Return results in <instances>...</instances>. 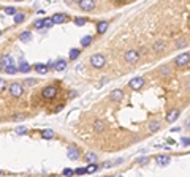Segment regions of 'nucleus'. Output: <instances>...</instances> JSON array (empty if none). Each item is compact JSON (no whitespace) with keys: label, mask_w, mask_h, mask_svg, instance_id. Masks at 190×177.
<instances>
[{"label":"nucleus","mask_w":190,"mask_h":177,"mask_svg":"<svg viewBox=\"0 0 190 177\" xmlns=\"http://www.w3.org/2000/svg\"><path fill=\"white\" fill-rule=\"evenodd\" d=\"M90 63H92V66H95V68H103V66L106 65V59H105L103 54H95V56L90 57Z\"/></svg>","instance_id":"1"},{"label":"nucleus","mask_w":190,"mask_h":177,"mask_svg":"<svg viewBox=\"0 0 190 177\" xmlns=\"http://www.w3.org/2000/svg\"><path fill=\"white\" fill-rule=\"evenodd\" d=\"M174 63H176V66H179V68H182V66H187L190 63V54L189 52H184V54H181V56H177L176 59H174Z\"/></svg>","instance_id":"2"},{"label":"nucleus","mask_w":190,"mask_h":177,"mask_svg":"<svg viewBox=\"0 0 190 177\" xmlns=\"http://www.w3.org/2000/svg\"><path fill=\"white\" fill-rule=\"evenodd\" d=\"M10 92L11 95H13L14 98H19L24 93V89H22V84H19V82H14V84L10 85Z\"/></svg>","instance_id":"3"},{"label":"nucleus","mask_w":190,"mask_h":177,"mask_svg":"<svg viewBox=\"0 0 190 177\" xmlns=\"http://www.w3.org/2000/svg\"><path fill=\"white\" fill-rule=\"evenodd\" d=\"M43 98H46V100H51V98H54L57 95V87H54V85H48V87L43 89Z\"/></svg>","instance_id":"4"},{"label":"nucleus","mask_w":190,"mask_h":177,"mask_svg":"<svg viewBox=\"0 0 190 177\" xmlns=\"http://www.w3.org/2000/svg\"><path fill=\"white\" fill-rule=\"evenodd\" d=\"M79 8L83 11H92L95 8V0H79Z\"/></svg>","instance_id":"5"},{"label":"nucleus","mask_w":190,"mask_h":177,"mask_svg":"<svg viewBox=\"0 0 190 177\" xmlns=\"http://www.w3.org/2000/svg\"><path fill=\"white\" fill-rule=\"evenodd\" d=\"M138 59H139V52H138V51L130 49V51H127V52H125V62H129V63H135Z\"/></svg>","instance_id":"6"},{"label":"nucleus","mask_w":190,"mask_h":177,"mask_svg":"<svg viewBox=\"0 0 190 177\" xmlns=\"http://www.w3.org/2000/svg\"><path fill=\"white\" fill-rule=\"evenodd\" d=\"M109 100H111V101H114V103H121V101L124 100V92H122L121 89L112 90V92L109 93Z\"/></svg>","instance_id":"7"},{"label":"nucleus","mask_w":190,"mask_h":177,"mask_svg":"<svg viewBox=\"0 0 190 177\" xmlns=\"http://www.w3.org/2000/svg\"><path fill=\"white\" fill-rule=\"evenodd\" d=\"M67 155H68V158H70V160H78V158H79V150H78V147H75V145L68 147Z\"/></svg>","instance_id":"8"},{"label":"nucleus","mask_w":190,"mask_h":177,"mask_svg":"<svg viewBox=\"0 0 190 177\" xmlns=\"http://www.w3.org/2000/svg\"><path fill=\"white\" fill-rule=\"evenodd\" d=\"M143 85H144V79H143V78H133V79L130 81L131 89H141Z\"/></svg>","instance_id":"9"},{"label":"nucleus","mask_w":190,"mask_h":177,"mask_svg":"<svg viewBox=\"0 0 190 177\" xmlns=\"http://www.w3.org/2000/svg\"><path fill=\"white\" fill-rule=\"evenodd\" d=\"M51 19H52L54 24H64V22L68 19V16H65V14H62V13H56Z\"/></svg>","instance_id":"10"},{"label":"nucleus","mask_w":190,"mask_h":177,"mask_svg":"<svg viewBox=\"0 0 190 177\" xmlns=\"http://www.w3.org/2000/svg\"><path fill=\"white\" fill-rule=\"evenodd\" d=\"M158 74H160V76H163V78L170 76V74H173L171 66H168V65H162V66H158Z\"/></svg>","instance_id":"11"},{"label":"nucleus","mask_w":190,"mask_h":177,"mask_svg":"<svg viewBox=\"0 0 190 177\" xmlns=\"http://www.w3.org/2000/svg\"><path fill=\"white\" fill-rule=\"evenodd\" d=\"M179 111H177V109H173V111H170L168 114H166V122H170V123H171V122H174V120H177V117H179Z\"/></svg>","instance_id":"12"},{"label":"nucleus","mask_w":190,"mask_h":177,"mask_svg":"<svg viewBox=\"0 0 190 177\" xmlns=\"http://www.w3.org/2000/svg\"><path fill=\"white\" fill-rule=\"evenodd\" d=\"M157 163L160 164V166H166L168 163H171V158H170L168 155H157Z\"/></svg>","instance_id":"13"},{"label":"nucleus","mask_w":190,"mask_h":177,"mask_svg":"<svg viewBox=\"0 0 190 177\" xmlns=\"http://www.w3.org/2000/svg\"><path fill=\"white\" fill-rule=\"evenodd\" d=\"M165 48H166V43L162 41V40L160 41H155V43H154V46H152V49L155 51V52H163Z\"/></svg>","instance_id":"14"},{"label":"nucleus","mask_w":190,"mask_h":177,"mask_svg":"<svg viewBox=\"0 0 190 177\" xmlns=\"http://www.w3.org/2000/svg\"><path fill=\"white\" fill-rule=\"evenodd\" d=\"M106 30H108V22L106 21H102V22H98V24H97V33H98V35L105 33Z\"/></svg>","instance_id":"15"},{"label":"nucleus","mask_w":190,"mask_h":177,"mask_svg":"<svg viewBox=\"0 0 190 177\" xmlns=\"http://www.w3.org/2000/svg\"><path fill=\"white\" fill-rule=\"evenodd\" d=\"M92 41H94V37H90V35L83 37V38H81V46H83V48H87V46L92 44Z\"/></svg>","instance_id":"16"},{"label":"nucleus","mask_w":190,"mask_h":177,"mask_svg":"<svg viewBox=\"0 0 190 177\" xmlns=\"http://www.w3.org/2000/svg\"><path fill=\"white\" fill-rule=\"evenodd\" d=\"M65 68H67V62L65 60H57L56 63H54V70H56V71H64Z\"/></svg>","instance_id":"17"},{"label":"nucleus","mask_w":190,"mask_h":177,"mask_svg":"<svg viewBox=\"0 0 190 177\" xmlns=\"http://www.w3.org/2000/svg\"><path fill=\"white\" fill-rule=\"evenodd\" d=\"M19 73H29L30 70H32V66H30L27 62H21V65H19Z\"/></svg>","instance_id":"18"},{"label":"nucleus","mask_w":190,"mask_h":177,"mask_svg":"<svg viewBox=\"0 0 190 177\" xmlns=\"http://www.w3.org/2000/svg\"><path fill=\"white\" fill-rule=\"evenodd\" d=\"M105 128H106V127H105V123H103L102 120H97L95 123H94V130H95L97 133H102V131H105Z\"/></svg>","instance_id":"19"},{"label":"nucleus","mask_w":190,"mask_h":177,"mask_svg":"<svg viewBox=\"0 0 190 177\" xmlns=\"http://www.w3.org/2000/svg\"><path fill=\"white\" fill-rule=\"evenodd\" d=\"M149 130H150L152 133L158 131V130H160V122H158V120H152V122L149 123Z\"/></svg>","instance_id":"20"},{"label":"nucleus","mask_w":190,"mask_h":177,"mask_svg":"<svg viewBox=\"0 0 190 177\" xmlns=\"http://www.w3.org/2000/svg\"><path fill=\"white\" fill-rule=\"evenodd\" d=\"M97 160H98L97 153H94V152H89V153H86V161H87V163H95Z\"/></svg>","instance_id":"21"},{"label":"nucleus","mask_w":190,"mask_h":177,"mask_svg":"<svg viewBox=\"0 0 190 177\" xmlns=\"http://www.w3.org/2000/svg\"><path fill=\"white\" fill-rule=\"evenodd\" d=\"M79 54H81V49H70V52H68L70 60H76L79 57Z\"/></svg>","instance_id":"22"},{"label":"nucleus","mask_w":190,"mask_h":177,"mask_svg":"<svg viewBox=\"0 0 190 177\" xmlns=\"http://www.w3.org/2000/svg\"><path fill=\"white\" fill-rule=\"evenodd\" d=\"M19 40L24 41V43L30 41V40H32V33H30V32H22L21 35H19Z\"/></svg>","instance_id":"23"},{"label":"nucleus","mask_w":190,"mask_h":177,"mask_svg":"<svg viewBox=\"0 0 190 177\" xmlns=\"http://www.w3.org/2000/svg\"><path fill=\"white\" fill-rule=\"evenodd\" d=\"M35 70H37V71L40 73V74H46L49 68H48L46 65H43V63H38V65H35Z\"/></svg>","instance_id":"24"},{"label":"nucleus","mask_w":190,"mask_h":177,"mask_svg":"<svg viewBox=\"0 0 190 177\" xmlns=\"http://www.w3.org/2000/svg\"><path fill=\"white\" fill-rule=\"evenodd\" d=\"M2 63L5 65V66H6V65H13L14 60H13V57H11V56H3V57H2Z\"/></svg>","instance_id":"25"},{"label":"nucleus","mask_w":190,"mask_h":177,"mask_svg":"<svg viewBox=\"0 0 190 177\" xmlns=\"http://www.w3.org/2000/svg\"><path fill=\"white\" fill-rule=\"evenodd\" d=\"M41 135H43L44 139H52V138H54V131H52V130H43Z\"/></svg>","instance_id":"26"},{"label":"nucleus","mask_w":190,"mask_h":177,"mask_svg":"<svg viewBox=\"0 0 190 177\" xmlns=\"http://www.w3.org/2000/svg\"><path fill=\"white\" fill-rule=\"evenodd\" d=\"M5 71L8 73V74H14V73H18L19 70H18L14 65H6V66H5Z\"/></svg>","instance_id":"27"},{"label":"nucleus","mask_w":190,"mask_h":177,"mask_svg":"<svg viewBox=\"0 0 190 177\" xmlns=\"http://www.w3.org/2000/svg\"><path fill=\"white\" fill-rule=\"evenodd\" d=\"M24 19H25V16H24L22 13H16V14H14V22H16V24L24 22Z\"/></svg>","instance_id":"28"},{"label":"nucleus","mask_w":190,"mask_h":177,"mask_svg":"<svg viewBox=\"0 0 190 177\" xmlns=\"http://www.w3.org/2000/svg\"><path fill=\"white\" fill-rule=\"evenodd\" d=\"M176 48H177V49L187 48V41H185V40H182V38H181V40H177V41H176Z\"/></svg>","instance_id":"29"},{"label":"nucleus","mask_w":190,"mask_h":177,"mask_svg":"<svg viewBox=\"0 0 190 177\" xmlns=\"http://www.w3.org/2000/svg\"><path fill=\"white\" fill-rule=\"evenodd\" d=\"M86 22H87V19L86 18H75V24L76 25H84V24H86Z\"/></svg>","instance_id":"30"},{"label":"nucleus","mask_w":190,"mask_h":177,"mask_svg":"<svg viewBox=\"0 0 190 177\" xmlns=\"http://www.w3.org/2000/svg\"><path fill=\"white\" fill-rule=\"evenodd\" d=\"M43 24H44L46 29H49V27H52V25H54V22H52V19H51V18H44V19H43Z\"/></svg>","instance_id":"31"},{"label":"nucleus","mask_w":190,"mask_h":177,"mask_svg":"<svg viewBox=\"0 0 190 177\" xmlns=\"http://www.w3.org/2000/svg\"><path fill=\"white\" fill-rule=\"evenodd\" d=\"M97 169H98V164H97V163H89V166H87V172H95Z\"/></svg>","instance_id":"32"},{"label":"nucleus","mask_w":190,"mask_h":177,"mask_svg":"<svg viewBox=\"0 0 190 177\" xmlns=\"http://www.w3.org/2000/svg\"><path fill=\"white\" fill-rule=\"evenodd\" d=\"M33 27H35V29H38V30H41V29L44 27V24H43V19H38V21H35Z\"/></svg>","instance_id":"33"},{"label":"nucleus","mask_w":190,"mask_h":177,"mask_svg":"<svg viewBox=\"0 0 190 177\" xmlns=\"http://www.w3.org/2000/svg\"><path fill=\"white\" fill-rule=\"evenodd\" d=\"M5 13L10 14V16H14V14H16V8H13V6H6V8H5Z\"/></svg>","instance_id":"34"},{"label":"nucleus","mask_w":190,"mask_h":177,"mask_svg":"<svg viewBox=\"0 0 190 177\" xmlns=\"http://www.w3.org/2000/svg\"><path fill=\"white\" fill-rule=\"evenodd\" d=\"M136 163L143 166V164H147V163H149V158H147V157H141V158H138V160H136Z\"/></svg>","instance_id":"35"},{"label":"nucleus","mask_w":190,"mask_h":177,"mask_svg":"<svg viewBox=\"0 0 190 177\" xmlns=\"http://www.w3.org/2000/svg\"><path fill=\"white\" fill-rule=\"evenodd\" d=\"M75 174H79V176L87 174V168H78V169H75Z\"/></svg>","instance_id":"36"},{"label":"nucleus","mask_w":190,"mask_h":177,"mask_svg":"<svg viewBox=\"0 0 190 177\" xmlns=\"http://www.w3.org/2000/svg\"><path fill=\"white\" fill-rule=\"evenodd\" d=\"M62 174H64V176H73V174H75V171H73V169H70V168H65L64 169V171H62Z\"/></svg>","instance_id":"37"},{"label":"nucleus","mask_w":190,"mask_h":177,"mask_svg":"<svg viewBox=\"0 0 190 177\" xmlns=\"http://www.w3.org/2000/svg\"><path fill=\"white\" fill-rule=\"evenodd\" d=\"M35 84H37V81H35V79H30V78L24 81V85H35Z\"/></svg>","instance_id":"38"},{"label":"nucleus","mask_w":190,"mask_h":177,"mask_svg":"<svg viewBox=\"0 0 190 177\" xmlns=\"http://www.w3.org/2000/svg\"><path fill=\"white\" fill-rule=\"evenodd\" d=\"M181 144L185 145V147H187V145H190V138H182V139H181Z\"/></svg>","instance_id":"39"},{"label":"nucleus","mask_w":190,"mask_h":177,"mask_svg":"<svg viewBox=\"0 0 190 177\" xmlns=\"http://www.w3.org/2000/svg\"><path fill=\"white\" fill-rule=\"evenodd\" d=\"M5 89H6V81L0 78V92H2V90H5Z\"/></svg>","instance_id":"40"},{"label":"nucleus","mask_w":190,"mask_h":177,"mask_svg":"<svg viewBox=\"0 0 190 177\" xmlns=\"http://www.w3.org/2000/svg\"><path fill=\"white\" fill-rule=\"evenodd\" d=\"M16 133H18V135H24V133H25V128H24V127L18 128V130H16Z\"/></svg>","instance_id":"41"},{"label":"nucleus","mask_w":190,"mask_h":177,"mask_svg":"<svg viewBox=\"0 0 190 177\" xmlns=\"http://www.w3.org/2000/svg\"><path fill=\"white\" fill-rule=\"evenodd\" d=\"M22 119H24L22 114H16V116H14V120H22Z\"/></svg>","instance_id":"42"},{"label":"nucleus","mask_w":190,"mask_h":177,"mask_svg":"<svg viewBox=\"0 0 190 177\" xmlns=\"http://www.w3.org/2000/svg\"><path fill=\"white\" fill-rule=\"evenodd\" d=\"M185 128H189V130H190V119H189L187 122H185Z\"/></svg>","instance_id":"43"},{"label":"nucleus","mask_w":190,"mask_h":177,"mask_svg":"<svg viewBox=\"0 0 190 177\" xmlns=\"http://www.w3.org/2000/svg\"><path fill=\"white\" fill-rule=\"evenodd\" d=\"M187 87H190V78H187Z\"/></svg>","instance_id":"44"},{"label":"nucleus","mask_w":190,"mask_h":177,"mask_svg":"<svg viewBox=\"0 0 190 177\" xmlns=\"http://www.w3.org/2000/svg\"><path fill=\"white\" fill-rule=\"evenodd\" d=\"M0 70H3V63H2V60H0Z\"/></svg>","instance_id":"45"},{"label":"nucleus","mask_w":190,"mask_h":177,"mask_svg":"<svg viewBox=\"0 0 190 177\" xmlns=\"http://www.w3.org/2000/svg\"><path fill=\"white\" fill-rule=\"evenodd\" d=\"M68 2H78L79 3V0H68Z\"/></svg>","instance_id":"46"},{"label":"nucleus","mask_w":190,"mask_h":177,"mask_svg":"<svg viewBox=\"0 0 190 177\" xmlns=\"http://www.w3.org/2000/svg\"><path fill=\"white\" fill-rule=\"evenodd\" d=\"M14 2H22V0H14Z\"/></svg>","instance_id":"47"},{"label":"nucleus","mask_w":190,"mask_h":177,"mask_svg":"<svg viewBox=\"0 0 190 177\" xmlns=\"http://www.w3.org/2000/svg\"><path fill=\"white\" fill-rule=\"evenodd\" d=\"M0 176H2V171H0Z\"/></svg>","instance_id":"48"},{"label":"nucleus","mask_w":190,"mask_h":177,"mask_svg":"<svg viewBox=\"0 0 190 177\" xmlns=\"http://www.w3.org/2000/svg\"><path fill=\"white\" fill-rule=\"evenodd\" d=\"M0 33H2V32H0Z\"/></svg>","instance_id":"49"}]
</instances>
